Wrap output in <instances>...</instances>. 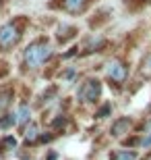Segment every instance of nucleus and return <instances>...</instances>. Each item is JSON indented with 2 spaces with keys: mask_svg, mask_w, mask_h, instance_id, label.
Segmentation results:
<instances>
[{
  "mask_svg": "<svg viewBox=\"0 0 151 160\" xmlns=\"http://www.w3.org/2000/svg\"><path fill=\"white\" fill-rule=\"evenodd\" d=\"M29 121H31V110H29V106H27V104H21V106H19V112H17V123H19V127H27V125H29Z\"/></svg>",
  "mask_w": 151,
  "mask_h": 160,
  "instance_id": "9",
  "label": "nucleus"
},
{
  "mask_svg": "<svg viewBox=\"0 0 151 160\" xmlns=\"http://www.w3.org/2000/svg\"><path fill=\"white\" fill-rule=\"evenodd\" d=\"M2 4H4V0H0V8H2Z\"/></svg>",
  "mask_w": 151,
  "mask_h": 160,
  "instance_id": "19",
  "label": "nucleus"
},
{
  "mask_svg": "<svg viewBox=\"0 0 151 160\" xmlns=\"http://www.w3.org/2000/svg\"><path fill=\"white\" fill-rule=\"evenodd\" d=\"M15 123H17V117L12 112H2L0 114V129H11Z\"/></svg>",
  "mask_w": 151,
  "mask_h": 160,
  "instance_id": "12",
  "label": "nucleus"
},
{
  "mask_svg": "<svg viewBox=\"0 0 151 160\" xmlns=\"http://www.w3.org/2000/svg\"><path fill=\"white\" fill-rule=\"evenodd\" d=\"M130 127H133V121H130V119H126V117H120V119H118L116 123L112 125L110 133H112V135H114V137L126 135L128 131H130Z\"/></svg>",
  "mask_w": 151,
  "mask_h": 160,
  "instance_id": "6",
  "label": "nucleus"
},
{
  "mask_svg": "<svg viewBox=\"0 0 151 160\" xmlns=\"http://www.w3.org/2000/svg\"><path fill=\"white\" fill-rule=\"evenodd\" d=\"M40 135H41L40 125H37V123H29V125H27V129H25L23 139H25V143H27V146H33V143L40 142Z\"/></svg>",
  "mask_w": 151,
  "mask_h": 160,
  "instance_id": "8",
  "label": "nucleus"
},
{
  "mask_svg": "<svg viewBox=\"0 0 151 160\" xmlns=\"http://www.w3.org/2000/svg\"><path fill=\"white\" fill-rule=\"evenodd\" d=\"M46 160H58V154H56V152H54V150H52V152L48 154V158H46Z\"/></svg>",
  "mask_w": 151,
  "mask_h": 160,
  "instance_id": "18",
  "label": "nucleus"
},
{
  "mask_svg": "<svg viewBox=\"0 0 151 160\" xmlns=\"http://www.w3.org/2000/svg\"><path fill=\"white\" fill-rule=\"evenodd\" d=\"M128 77V65L120 58H114L112 62H108L106 67V79L114 85H122Z\"/></svg>",
  "mask_w": 151,
  "mask_h": 160,
  "instance_id": "4",
  "label": "nucleus"
},
{
  "mask_svg": "<svg viewBox=\"0 0 151 160\" xmlns=\"http://www.w3.org/2000/svg\"><path fill=\"white\" fill-rule=\"evenodd\" d=\"M89 4H91V0H62V8L68 15H81L87 11Z\"/></svg>",
  "mask_w": 151,
  "mask_h": 160,
  "instance_id": "5",
  "label": "nucleus"
},
{
  "mask_svg": "<svg viewBox=\"0 0 151 160\" xmlns=\"http://www.w3.org/2000/svg\"><path fill=\"white\" fill-rule=\"evenodd\" d=\"M112 160H137L139 154L137 152H130V150H114L110 154Z\"/></svg>",
  "mask_w": 151,
  "mask_h": 160,
  "instance_id": "10",
  "label": "nucleus"
},
{
  "mask_svg": "<svg viewBox=\"0 0 151 160\" xmlns=\"http://www.w3.org/2000/svg\"><path fill=\"white\" fill-rule=\"evenodd\" d=\"M108 114H110V104H106V108H101V110H99L97 117H99V119H106Z\"/></svg>",
  "mask_w": 151,
  "mask_h": 160,
  "instance_id": "16",
  "label": "nucleus"
},
{
  "mask_svg": "<svg viewBox=\"0 0 151 160\" xmlns=\"http://www.w3.org/2000/svg\"><path fill=\"white\" fill-rule=\"evenodd\" d=\"M62 77L64 79H75L77 77V69H75V67H68V69L62 73Z\"/></svg>",
  "mask_w": 151,
  "mask_h": 160,
  "instance_id": "15",
  "label": "nucleus"
},
{
  "mask_svg": "<svg viewBox=\"0 0 151 160\" xmlns=\"http://www.w3.org/2000/svg\"><path fill=\"white\" fill-rule=\"evenodd\" d=\"M25 23H27L25 17H15L0 27V50L2 52L11 50L12 46H17L19 42H21L23 31H25Z\"/></svg>",
  "mask_w": 151,
  "mask_h": 160,
  "instance_id": "2",
  "label": "nucleus"
},
{
  "mask_svg": "<svg viewBox=\"0 0 151 160\" xmlns=\"http://www.w3.org/2000/svg\"><path fill=\"white\" fill-rule=\"evenodd\" d=\"M2 148H6L4 152H11V150H17V139L12 135H6V137H2L0 139V150Z\"/></svg>",
  "mask_w": 151,
  "mask_h": 160,
  "instance_id": "13",
  "label": "nucleus"
},
{
  "mask_svg": "<svg viewBox=\"0 0 151 160\" xmlns=\"http://www.w3.org/2000/svg\"><path fill=\"white\" fill-rule=\"evenodd\" d=\"M75 36H77V27H75V25H68V23H62L58 27V31H56V40H58L60 44L73 40Z\"/></svg>",
  "mask_w": 151,
  "mask_h": 160,
  "instance_id": "7",
  "label": "nucleus"
},
{
  "mask_svg": "<svg viewBox=\"0 0 151 160\" xmlns=\"http://www.w3.org/2000/svg\"><path fill=\"white\" fill-rule=\"evenodd\" d=\"M139 143L143 146V148H151V131L147 133V137H145V139H143V142H139Z\"/></svg>",
  "mask_w": 151,
  "mask_h": 160,
  "instance_id": "17",
  "label": "nucleus"
},
{
  "mask_svg": "<svg viewBox=\"0 0 151 160\" xmlns=\"http://www.w3.org/2000/svg\"><path fill=\"white\" fill-rule=\"evenodd\" d=\"M11 100H12V89H11V88H6V89H0V112L8 108V104H11Z\"/></svg>",
  "mask_w": 151,
  "mask_h": 160,
  "instance_id": "11",
  "label": "nucleus"
},
{
  "mask_svg": "<svg viewBox=\"0 0 151 160\" xmlns=\"http://www.w3.org/2000/svg\"><path fill=\"white\" fill-rule=\"evenodd\" d=\"M99 96H101V83L95 77H87L77 89V98L83 104H95L99 100Z\"/></svg>",
  "mask_w": 151,
  "mask_h": 160,
  "instance_id": "3",
  "label": "nucleus"
},
{
  "mask_svg": "<svg viewBox=\"0 0 151 160\" xmlns=\"http://www.w3.org/2000/svg\"><path fill=\"white\" fill-rule=\"evenodd\" d=\"M54 54V48L50 44L48 38H40V40H33L29 46L25 48L23 52V62L27 69H40L44 62L52 58Z\"/></svg>",
  "mask_w": 151,
  "mask_h": 160,
  "instance_id": "1",
  "label": "nucleus"
},
{
  "mask_svg": "<svg viewBox=\"0 0 151 160\" xmlns=\"http://www.w3.org/2000/svg\"><path fill=\"white\" fill-rule=\"evenodd\" d=\"M139 71H141V75H143V77H151V54H147L145 58L141 60Z\"/></svg>",
  "mask_w": 151,
  "mask_h": 160,
  "instance_id": "14",
  "label": "nucleus"
}]
</instances>
